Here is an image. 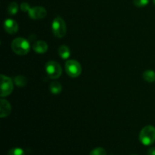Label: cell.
<instances>
[{
  "mask_svg": "<svg viewBox=\"0 0 155 155\" xmlns=\"http://www.w3.org/2000/svg\"><path fill=\"white\" fill-rule=\"evenodd\" d=\"M58 55L62 59H68L70 55H71V50L68 45H61L58 50Z\"/></svg>",
  "mask_w": 155,
  "mask_h": 155,
  "instance_id": "8fae6325",
  "label": "cell"
},
{
  "mask_svg": "<svg viewBox=\"0 0 155 155\" xmlns=\"http://www.w3.org/2000/svg\"><path fill=\"white\" fill-rule=\"evenodd\" d=\"M139 141L144 145H152L155 142V128L153 126L148 125L144 127L139 133Z\"/></svg>",
  "mask_w": 155,
  "mask_h": 155,
  "instance_id": "7a4b0ae2",
  "label": "cell"
},
{
  "mask_svg": "<svg viewBox=\"0 0 155 155\" xmlns=\"http://www.w3.org/2000/svg\"><path fill=\"white\" fill-rule=\"evenodd\" d=\"M148 3H149V0H133V4L139 8L145 7L148 5Z\"/></svg>",
  "mask_w": 155,
  "mask_h": 155,
  "instance_id": "ac0fdd59",
  "label": "cell"
},
{
  "mask_svg": "<svg viewBox=\"0 0 155 155\" xmlns=\"http://www.w3.org/2000/svg\"><path fill=\"white\" fill-rule=\"evenodd\" d=\"M65 71L69 77L76 78L81 74L82 67L77 61L68 60L65 63Z\"/></svg>",
  "mask_w": 155,
  "mask_h": 155,
  "instance_id": "277c9868",
  "label": "cell"
},
{
  "mask_svg": "<svg viewBox=\"0 0 155 155\" xmlns=\"http://www.w3.org/2000/svg\"><path fill=\"white\" fill-rule=\"evenodd\" d=\"M12 111L11 104L7 100L1 99L0 101V117L2 118L8 116Z\"/></svg>",
  "mask_w": 155,
  "mask_h": 155,
  "instance_id": "9c48e42d",
  "label": "cell"
},
{
  "mask_svg": "<svg viewBox=\"0 0 155 155\" xmlns=\"http://www.w3.org/2000/svg\"><path fill=\"white\" fill-rule=\"evenodd\" d=\"M18 11V5L15 2H12L8 7V13L10 15H16Z\"/></svg>",
  "mask_w": 155,
  "mask_h": 155,
  "instance_id": "9a60e30c",
  "label": "cell"
},
{
  "mask_svg": "<svg viewBox=\"0 0 155 155\" xmlns=\"http://www.w3.org/2000/svg\"><path fill=\"white\" fill-rule=\"evenodd\" d=\"M30 9V6L29 5L28 3L27 2H23L21 5V10L22 12H29V10Z\"/></svg>",
  "mask_w": 155,
  "mask_h": 155,
  "instance_id": "d6986e66",
  "label": "cell"
},
{
  "mask_svg": "<svg viewBox=\"0 0 155 155\" xmlns=\"http://www.w3.org/2000/svg\"><path fill=\"white\" fill-rule=\"evenodd\" d=\"M51 28L53 34L57 38H63L67 33L66 23L61 17H57L53 20Z\"/></svg>",
  "mask_w": 155,
  "mask_h": 155,
  "instance_id": "3957f363",
  "label": "cell"
},
{
  "mask_svg": "<svg viewBox=\"0 0 155 155\" xmlns=\"http://www.w3.org/2000/svg\"><path fill=\"white\" fill-rule=\"evenodd\" d=\"M154 4H155V0H154Z\"/></svg>",
  "mask_w": 155,
  "mask_h": 155,
  "instance_id": "44dd1931",
  "label": "cell"
},
{
  "mask_svg": "<svg viewBox=\"0 0 155 155\" xmlns=\"http://www.w3.org/2000/svg\"><path fill=\"white\" fill-rule=\"evenodd\" d=\"M1 97H5L10 95L14 89L12 80L10 77L1 74Z\"/></svg>",
  "mask_w": 155,
  "mask_h": 155,
  "instance_id": "8992f818",
  "label": "cell"
},
{
  "mask_svg": "<svg viewBox=\"0 0 155 155\" xmlns=\"http://www.w3.org/2000/svg\"><path fill=\"white\" fill-rule=\"evenodd\" d=\"M14 83H15L17 86H19V87H24V86H26L27 83V78H26L24 76H17L14 79Z\"/></svg>",
  "mask_w": 155,
  "mask_h": 155,
  "instance_id": "5bb4252c",
  "label": "cell"
},
{
  "mask_svg": "<svg viewBox=\"0 0 155 155\" xmlns=\"http://www.w3.org/2000/svg\"><path fill=\"white\" fill-rule=\"evenodd\" d=\"M89 155H107V151L101 147H97L90 151Z\"/></svg>",
  "mask_w": 155,
  "mask_h": 155,
  "instance_id": "2e32d148",
  "label": "cell"
},
{
  "mask_svg": "<svg viewBox=\"0 0 155 155\" xmlns=\"http://www.w3.org/2000/svg\"><path fill=\"white\" fill-rule=\"evenodd\" d=\"M45 71L49 78L58 79L61 75L62 68L57 61H50L45 64Z\"/></svg>",
  "mask_w": 155,
  "mask_h": 155,
  "instance_id": "5b68a950",
  "label": "cell"
},
{
  "mask_svg": "<svg viewBox=\"0 0 155 155\" xmlns=\"http://www.w3.org/2000/svg\"><path fill=\"white\" fill-rule=\"evenodd\" d=\"M147 155H155V148L152 147V148H149L147 153Z\"/></svg>",
  "mask_w": 155,
  "mask_h": 155,
  "instance_id": "ffe728a7",
  "label": "cell"
},
{
  "mask_svg": "<svg viewBox=\"0 0 155 155\" xmlns=\"http://www.w3.org/2000/svg\"><path fill=\"white\" fill-rule=\"evenodd\" d=\"M33 48L36 53L38 54H44L48 50V44L42 40H38L36 42H34L33 45Z\"/></svg>",
  "mask_w": 155,
  "mask_h": 155,
  "instance_id": "30bf717a",
  "label": "cell"
},
{
  "mask_svg": "<svg viewBox=\"0 0 155 155\" xmlns=\"http://www.w3.org/2000/svg\"><path fill=\"white\" fill-rule=\"evenodd\" d=\"M143 78L148 83H153L155 81V72L152 70H147L143 73Z\"/></svg>",
  "mask_w": 155,
  "mask_h": 155,
  "instance_id": "4fadbf2b",
  "label": "cell"
},
{
  "mask_svg": "<svg viewBox=\"0 0 155 155\" xmlns=\"http://www.w3.org/2000/svg\"><path fill=\"white\" fill-rule=\"evenodd\" d=\"M29 17L33 20H40L45 18L47 15V12L45 8L41 6L30 8L28 12Z\"/></svg>",
  "mask_w": 155,
  "mask_h": 155,
  "instance_id": "52a82bcc",
  "label": "cell"
},
{
  "mask_svg": "<svg viewBox=\"0 0 155 155\" xmlns=\"http://www.w3.org/2000/svg\"><path fill=\"white\" fill-rule=\"evenodd\" d=\"M12 49L15 54L25 55L30 51V44L29 41L24 38H16L12 42Z\"/></svg>",
  "mask_w": 155,
  "mask_h": 155,
  "instance_id": "6da1fadb",
  "label": "cell"
},
{
  "mask_svg": "<svg viewBox=\"0 0 155 155\" xmlns=\"http://www.w3.org/2000/svg\"><path fill=\"white\" fill-rule=\"evenodd\" d=\"M8 155H25L24 150L21 148H13L8 152Z\"/></svg>",
  "mask_w": 155,
  "mask_h": 155,
  "instance_id": "e0dca14e",
  "label": "cell"
},
{
  "mask_svg": "<svg viewBox=\"0 0 155 155\" xmlns=\"http://www.w3.org/2000/svg\"><path fill=\"white\" fill-rule=\"evenodd\" d=\"M49 89L51 91V93L54 94V95H58L62 91V86L60 83L58 82H52L50 83L49 85Z\"/></svg>",
  "mask_w": 155,
  "mask_h": 155,
  "instance_id": "7c38bea8",
  "label": "cell"
},
{
  "mask_svg": "<svg viewBox=\"0 0 155 155\" xmlns=\"http://www.w3.org/2000/svg\"><path fill=\"white\" fill-rule=\"evenodd\" d=\"M4 29L9 34H15L18 31V24L15 20L6 19L4 21Z\"/></svg>",
  "mask_w": 155,
  "mask_h": 155,
  "instance_id": "ba28073f",
  "label": "cell"
}]
</instances>
